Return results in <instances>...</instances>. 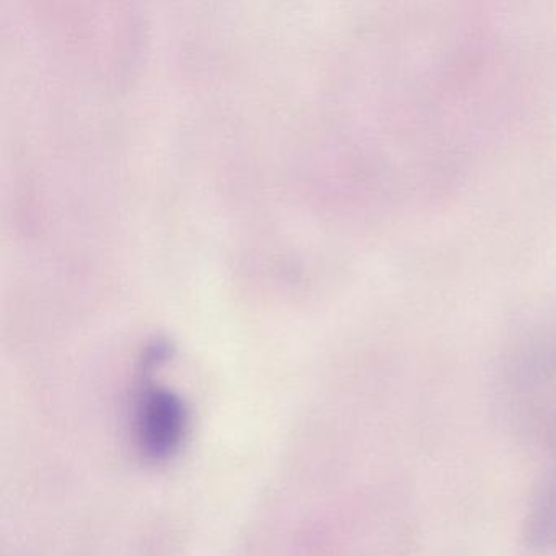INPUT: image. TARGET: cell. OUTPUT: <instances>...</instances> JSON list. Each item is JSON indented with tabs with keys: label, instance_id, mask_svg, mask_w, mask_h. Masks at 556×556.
<instances>
[{
	"label": "cell",
	"instance_id": "cell-1",
	"mask_svg": "<svg viewBox=\"0 0 556 556\" xmlns=\"http://www.w3.org/2000/svg\"><path fill=\"white\" fill-rule=\"evenodd\" d=\"M132 439L149 464L172 460L190 434V409L174 390L142 382L132 406Z\"/></svg>",
	"mask_w": 556,
	"mask_h": 556
},
{
	"label": "cell",
	"instance_id": "cell-2",
	"mask_svg": "<svg viewBox=\"0 0 556 556\" xmlns=\"http://www.w3.org/2000/svg\"><path fill=\"white\" fill-rule=\"evenodd\" d=\"M543 451L548 455V467L523 526V545L532 553L556 552V432Z\"/></svg>",
	"mask_w": 556,
	"mask_h": 556
}]
</instances>
